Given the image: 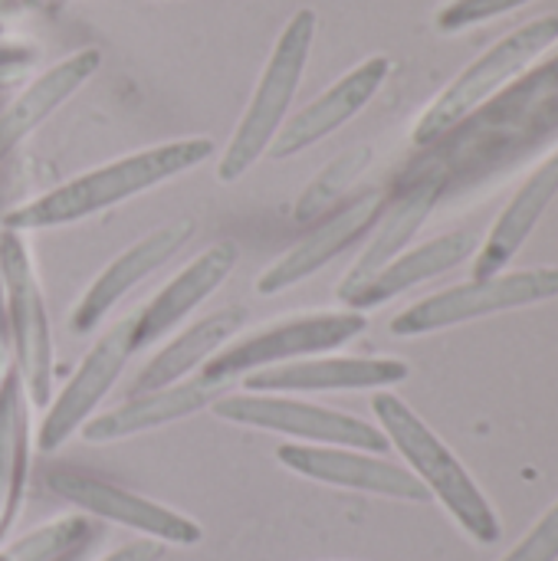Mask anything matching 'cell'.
<instances>
[{"label": "cell", "instance_id": "30", "mask_svg": "<svg viewBox=\"0 0 558 561\" xmlns=\"http://www.w3.org/2000/svg\"><path fill=\"white\" fill-rule=\"evenodd\" d=\"M0 561H13V556H10V552H7V556H0Z\"/></svg>", "mask_w": 558, "mask_h": 561}, {"label": "cell", "instance_id": "27", "mask_svg": "<svg viewBox=\"0 0 558 561\" xmlns=\"http://www.w3.org/2000/svg\"><path fill=\"white\" fill-rule=\"evenodd\" d=\"M164 559V546L155 539H141V542H128L122 549H115L112 556L102 561H161Z\"/></svg>", "mask_w": 558, "mask_h": 561}, {"label": "cell", "instance_id": "7", "mask_svg": "<svg viewBox=\"0 0 558 561\" xmlns=\"http://www.w3.org/2000/svg\"><path fill=\"white\" fill-rule=\"evenodd\" d=\"M558 299V266L546 270H520V273H497L490 279H474L467 286L444 289L408 306L401 316L391 319L395 335H428L441 329H454L483 316L526 309L536 302Z\"/></svg>", "mask_w": 558, "mask_h": 561}, {"label": "cell", "instance_id": "23", "mask_svg": "<svg viewBox=\"0 0 558 561\" xmlns=\"http://www.w3.org/2000/svg\"><path fill=\"white\" fill-rule=\"evenodd\" d=\"M23 385L16 371L3 375L0 385V533H7L10 516L20 500L23 460H26V424H23Z\"/></svg>", "mask_w": 558, "mask_h": 561}, {"label": "cell", "instance_id": "11", "mask_svg": "<svg viewBox=\"0 0 558 561\" xmlns=\"http://www.w3.org/2000/svg\"><path fill=\"white\" fill-rule=\"evenodd\" d=\"M276 460L289 473L312 480V483H326V486H339V490H358V493L405 500V503H428L431 500V493L424 490V483L411 470L388 463L368 450L283 444V447H276Z\"/></svg>", "mask_w": 558, "mask_h": 561}, {"label": "cell", "instance_id": "19", "mask_svg": "<svg viewBox=\"0 0 558 561\" xmlns=\"http://www.w3.org/2000/svg\"><path fill=\"white\" fill-rule=\"evenodd\" d=\"M243 322H247V309L243 306H227V309H220V312L194 322L187 332H181L174 342H168L138 371V378L132 381L128 394L138 398V394H151V391H161V388H171V385L187 381L220 348H227V342L243 329Z\"/></svg>", "mask_w": 558, "mask_h": 561}, {"label": "cell", "instance_id": "9", "mask_svg": "<svg viewBox=\"0 0 558 561\" xmlns=\"http://www.w3.org/2000/svg\"><path fill=\"white\" fill-rule=\"evenodd\" d=\"M46 486L59 500L72 503L76 510L99 516L105 523L125 526L132 533H141L145 539H155L161 546H197L204 539V529L191 516L174 513L155 500L128 493L115 483L99 480V477H89L79 470H49Z\"/></svg>", "mask_w": 558, "mask_h": 561}, {"label": "cell", "instance_id": "21", "mask_svg": "<svg viewBox=\"0 0 558 561\" xmlns=\"http://www.w3.org/2000/svg\"><path fill=\"white\" fill-rule=\"evenodd\" d=\"M477 250V240L470 233H447V237H437L424 247H414V250H405L398 260H391L365 289H358L345 306L355 309V312H365V309H375L388 299H395L398 293L418 286V283H428L454 266H460L470 253Z\"/></svg>", "mask_w": 558, "mask_h": 561}, {"label": "cell", "instance_id": "8", "mask_svg": "<svg viewBox=\"0 0 558 561\" xmlns=\"http://www.w3.org/2000/svg\"><path fill=\"white\" fill-rule=\"evenodd\" d=\"M210 408L227 424L296 437L312 447H349V450H368V454H385L391 447L388 437L375 424L358 421L355 414H345V411L309 404V401L273 398V394H227L214 401Z\"/></svg>", "mask_w": 558, "mask_h": 561}, {"label": "cell", "instance_id": "29", "mask_svg": "<svg viewBox=\"0 0 558 561\" xmlns=\"http://www.w3.org/2000/svg\"><path fill=\"white\" fill-rule=\"evenodd\" d=\"M23 72H26V66H0V89L13 85Z\"/></svg>", "mask_w": 558, "mask_h": 561}, {"label": "cell", "instance_id": "31", "mask_svg": "<svg viewBox=\"0 0 558 561\" xmlns=\"http://www.w3.org/2000/svg\"><path fill=\"white\" fill-rule=\"evenodd\" d=\"M26 3H33V7H39V3H43V0H26Z\"/></svg>", "mask_w": 558, "mask_h": 561}, {"label": "cell", "instance_id": "22", "mask_svg": "<svg viewBox=\"0 0 558 561\" xmlns=\"http://www.w3.org/2000/svg\"><path fill=\"white\" fill-rule=\"evenodd\" d=\"M434 201H437V184L428 181V184L414 187L411 194H405V197L385 214V220L378 224L372 243L365 247V253L358 256V263L349 270V276H345L342 286H339V299H342V302H349V299H352L358 289H365L391 260H398V256L405 253V247L411 243V237H414V233L421 230V224L428 220Z\"/></svg>", "mask_w": 558, "mask_h": 561}, {"label": "cell", "instance_id": "2", "mask_svg": "<svg viewBox=\"0 0 558 561\" xmlns=\"http://www.w3.org/2000/svg\"><path fill=\"white\" fill-rule=\"evenodd\" d=\"M316 30H319V16L309 7L296 10L286 20V26L280 30L273 53H270L260 79H257V89H253V95H250V102H247L220 161H217V178L224 184L240 181L270 151V145L283 131L289 108H293V99L299 92V82L306 76V62H309L312 43H316Z\"/></svg>", "mask_w": 558, "mask_h": 561}, {"label": "cell", "instance_id": "24", "mask_svg": "<svg viewBox=\"0 0 558 561\" xmlns=\"http://www.w3.org/2000/svg\"><path fill=\"white\" fill-rule=\"evenodd\" d=\"M372 161V148H352L345 154H339L335 161H329L299 194L296 207H293V220L299 227L319 224V217H326L329 210L339 207V201L345 197V191L358 181V174L368 168Z\"/></svg>", "mask_w": 558, "mask_h": 561}, {"label": "cell", "instance_id": "4", "mask_svg": "<svg viewBox=\"0 0 558 561\" xmlns=\"http://www.w3.org/2000/svg\"><path fill=\"white\" fill-rule=\"evenodd\" d=\"M558 39V16H539L516 33L503 36L490 53H483L477 62H470L421 115L414 125L418 145H434L451 128H457L470 112H477L490 95H497L510 79H516L543 49H549Z\"/></svg>", "mask_w": 558, "mask_h": 561}, {"label": "cell", "instance_id": "10", "mask_svg": "<svg viewBox=\"0 0 558 561\" xmlns=\"http://www.w3.org/2000/svg\"><path fill=\"white\" fill-rule=\"evenodd\" d=\"M132 355H135V345H132V316H128L89 348L76 375L62 385V391L49 404L36 434V447L43 454L59 450L76 431H82L92 421L95 408L105 401V394L112 391V385L118 381Z\"/></svg>", "mask_w": 558, "mask_h": 561}, {"label": "cell", "instance_id": "25", "mask_svg": "<svg viewBox=\"0 0 558 561\" xmlns=\"http://www.w3.org/2000/svg\"><path fill=\"white\" fill-rule=\"evenodd\" d=\"M503 561H558V503Z\"/></svg>", "mask_w": 558, "mask_h": 561}, {"label": "cell", "instance_id": "14", "mask_svg": "<svg viewBox=\"0 0 558 561\" xmlns=\"http://www.w3.org/2000/svg\"><path fill=\"white\" fill-rule=\"evenodd\" d=\"M411 368L398 358H303L260 368L240 378L253 394H312V391H385L408 381Z\"/></svg>", "mask_w": 558, "mask_h": 561}, {"label": "cell", "instance_id": "17", "mask_svg": "<svg viewBox=\"0 0 558 561\" xmlns=\"http://www.w3.org/2000/svg\"><path fill=\"white\" fill-rule=\"evenodd\" d=\"M227 388L230 385H224V381L197 375V378H187L181 385L128 398L125 404L92 417L82 427V437L89 444H112V440H125V437H135V434H148L155 427L184 421V417L210 408L214 401H220V394H227Z\"/></svg>", "mask_w": 558, "mask_h": 561}, {"label": "cell", "instance_id": "28", "mask_svg": "<svg viewBox=\"0 0 558 561\" xmlns=\"http://www.w3.org/2000/svg\"><path fill=\"white\" fill-rule=\"evenodd\" d=\"M33 49L20 43H0V66H30Z\"/></svg>", "mask_w": 558, "mask_h": 561}, {"label": "cell", "instance_id": "5", "mask_svg": "<svg viewBox=\"0 0 558 561\" xmlns=\"http://www.w3.org/2000/svg\"><path fill=\"white\" fill-rule=\"evenodd\" d=\"M365 329H368V319L355 309L312 312V316L286 319L280 325L260 329V332L220 348L201 368V375L224 381V385H234L237 378L260 371V368H273V365H286V362L316 358L322 352H335V348L349 345L352 339H358Z\"/></svg>", "mask_w": 558, "mask_h": 561}, {"label": "cell", "instance_id": "6", "mask_svg": "<svg viewBox=\"0 0 558 561\" xmlns=\"http://www.w3.org/2000/svg\"><path fill=\"white\" fill-rule=\"evenodd\" d=\"M0 279L7 293V319L13 335V355H16V375L23 385V394L46 408L53 394V335H49V316L43 302V289L33 270V256L20 233L7 230L0 237Z\"/></svg>", "mask_w": 558, "mask_h": 561}, {"label": "cell", "instance_id": "18", "mask_svg": "<svg viewBox=\"0 0 558 561\" xmlns=\"http://www.w3.org/2000/svg\"><path fill=\"white\" fill-rule=\"evenodd\" d=\"M102 66V53L95 46L76 49L46 72H39L30 85L20 89L16 99L0 112V161L26 138L33 135L59 105H66Z\"/></svg>", "mask_w": 558, "mask_h": 561}, {"label": "cell", "instance_id": "20", "mask_svg": "<svg viewBox=\"0 0 558 561\" xmlns=\"http://www.w3.org/2000/svg\"><path fill=\"white\" fill-rule=\"evenodd\" d=\"M558 194V151L520 187V194L510 201V207L503 210V217L497 220L490 240L483 243V250L477 253L474 263V279H490L497 276L533 237L536 224L543 220V214L549 210V204Z\"/></svg>", "mask_w": 558, "mask_h": 561}, {"label": "cell", "instance_id": "26", "mask_svg": "<svg viewBox=\"0 0 558 561\" xmlns=\"http://www.w3.org/2000/svg\"><path fill=\"white\" fill-rule=\"evenodd\" d=\"M520 3H529V0H454L451 7L441 10L437 23H441V30H460V26L500 16V13H506V10H513Z\"/></svg>", "mask_w": 558, "mask_h": 561}, {"label": "cell", "instance_id": "1", "mask_svg": "<svg viewBox=\"0 0 558 561\" xmlns=\"http://www.w3.org/2000/svg\"><path fill=\"white\" fill-rule=\"evenodd\" d=\"M210 154H214L210 138H178V141H164V145H151V148L122 154V158L99 164L86 174H76V178L62 181L59 187L39 194L36 201L10 210L7 230L30 233V230H49V227H66L76 220H86L92 214L118 207V204L204 164Z\"/></svg>", "mask_w": 558, "mask_h": 561}, {"label": "cell", "instance_id": "12", "mask_svg": "<svg viewBox=\"0 0 558 561\" xmlns=\"http://www.w3.org/2000/svg\"><path fill=\"white\" fill-rule=\"evenodd\" d=\"M194 233V220L191 217H178L151 233H145L138 243H132L128 250H122L95 279L92 286L82 293V299L72 309V332L76 335H89L92 329H99L105 322V316L135 289L141 286L151 273H158Z\"/></svg>", "mask_w": 558, "mask_h": 561}, {"label": "cell", "instance_id": "15", "mask_svg": "<svg viewBox=\"0 0 558 561\" xmlns=\"http://www.w3.org/2000/svg\"><path fill=\"white\" fill-rule=\"evenodd\" d=\"M385 197L378 191H368L345 207H335L326 220H319L296 247H289L276 263H270L257 276V293L260 296H280L312 273H319L329 260H335L349 243H355L382 214Z\"/></svg>", "mask_w": 558, "mask_h": 561}, {"label": "cell", "instance_id": "16", "mask_svg": "<svg viewBox=\"0 0 558 561\" xmlns=\"http://www.w3.org/2000/svg\"><path fill=\"white\" fill-rule=\"evenodd\" d=\"M240 260V250L230 240H220L214 247H207L204 253H197L168 286H161L148 306L132 316V345L135 352L164 339L178 322H184V316H191L207 296H214V289L234 273Z\"/></svg>", "mask_w": 558, "mask_h": 561}, {"label": "cell", "instance_id": "3", "mask_svg": "<svg viewBox=\"0 0 558 561\" xmlns=\"http://www.w3.org/2000/svg\"><path fill=\"white\" fill-rule=\"evenodd\" d=\"M372 411L378 417V431L388 437V444L408 460L411 473L424 483V490L441 500V506L483 546L500 542L503 526L490 500L480 493L474 477L464 470V463L451 454V447L398 398V394H375Z\"/></svg>", "mask_w": 558, "mask_h": 561}, {"label": "cell", "instance_id": "13", "mask_svg": "<svg viewBox=\"0 0 558 561\" xmlns=\"http://www.w3.org/2000/svg\"><path fill=\"white\" fill-rule=\"evenodd\" d=\"M388 76H391V59L388 56H368L365 62L349 69L342 79H335L309 105H303L293 118H286L283 131L276 135V141L270 145L266 154L283 161V158H293V154L319 145L322 138H329L332 131L349 125L378 95V89L385 85Z\"/></svg>", "mask_w": 558, "mask_h": 561}]
</instances>
